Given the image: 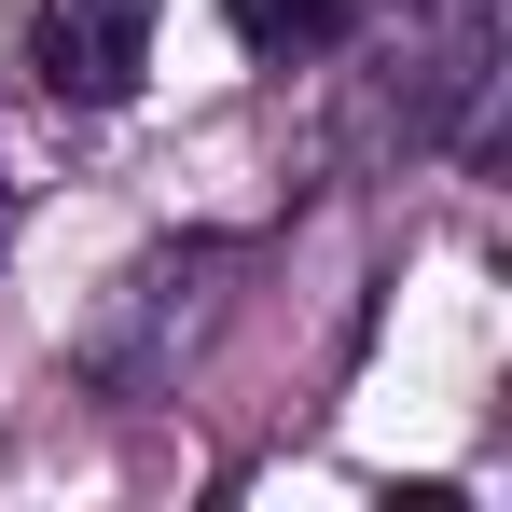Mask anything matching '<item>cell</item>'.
Returning <instances> with one entry per match:
<instances>
[{
	"instance_id": "cell-2",
	"label": "cell",
	"mask_w": 512,
	"mask_h": 512,
	"mask_svg": "<svg viewBox=\"0 0 512 512\" xmlns=\"http://www.w3.org/2000/svg\"><path fill=\"white\" fill-rule=\"evenodd\" d=\"M222 14H236V42H250V56H319V42L360 28V0H222Z\"/></svg>"
},
{
	"instance_id": "cell-1",
	"label": "cell",
	"mask_w": 512,
	"mask_h": 512,
	"mask_svg": "<svg viewBox=\"0 0 512 512\" xmlns=\"http://www.w3.org/2000/svg\"><path fill=\"white\" fill-rule=\"evenodd\" d=\"M28 70H42V97H70V111L139 97V70H153V0H42V14H28Z\"/></svg>"
},
{
	"instance_id": "cell-3",
	"label": "cell",
	"mask_w": 512,
	"mask_h": 512,
	"mask_svg": "<svg viewBox=\"0 0 512 512\" xmlns=\"http://www.w3.org/2000/svg\"><path fill=\"white\" fill-rule=\"evenodd\" d=\"M0 250H14V194H0Z\"/></svg>"
}]
</instances>
